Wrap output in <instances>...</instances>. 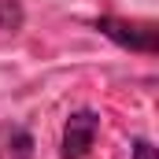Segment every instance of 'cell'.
<instances>
[{
    "label": "cell",
    "instance_id": "obj_1",
    "mask_svg": "<svg viewBox=\"0 0 159 159\" xmlns=\"http://www.w3.org/2000/svg\"><path fill=\"white\" fill-rule=\"evenodd\" d=\"M96 30H100L104 37H111L119 48L141 52V56H152V52H156V22H148V19L104 15V19H96Z\"/></svg>",
    "mask_w": 159,
    "mask_h": 159
},
{
    "label": "cell",
    "instance_id": "obj_2",
    "mask_svg": "<svg viewBox=\"0 0 159 159\" xmlns=\"http://www.w3.org/2000/svg\"><path fill=\"white\" fill-rule=\"evenodd\" d=\"M96 133H100V115L96 111H74L67 126H63V159H85L96 144Z\"/></svg>",
    "mask_w": 159,
    "mask_h": 159
},
{
    "label": "cell",
    "instance_id": "obj_3",
    "mask_svg": "<svg viewBox=\"0 0 159 159\" xmlns=\"http://www.w3.org/2000/svg\"><path fill=\"white\" fill-rule=\"evenodd\" d=\"M0 159H34V137L26 126L0 122Z\"/></svg>",
    "mask_w": 159,
    "mask_h": 159
},
{
    "label": "cell",
    "instance_id": "obj_4",
    "mask_svg": "<svg viewBox=\"0 0 159 159\" xmlns=\"http://www.w3.org/2000/svg\"><path fill=\"white\" fill-rule=\"evenodd\" d=\"M26 22V11L19 0H0V41L4 37H15Z\"/></svg>",
    "mask_w": 159,
    "mask_h": 159
},
{
    "label": "cell",
    "instance_id": "obj_5",
    "mask_svg": "<svg viewBox=\"0 0 159 159\" xmlns=\"http://www.w3.org/2000/svg\"><path fill=\"white\" fill-rule=\"evenodd\" d=\"M133 159H156V148L148 141H133Z\"/></svg>",
    "mask_w": 159,
    "mask_h": 159
}]
</instances>
